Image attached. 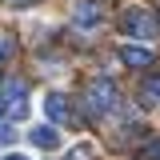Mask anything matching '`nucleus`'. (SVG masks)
Masks as SVG:
<instances>
[{"label":"nucleus","instance_id":"10","mask_svg":"<svg viewBox=\"0 0 160 160\" xmlns=\"http://www.w3.org/2000/svg\"><path fill=\"white\" fill-rule=\"evenodd\" d=\"M64 160H92V148H88V144H76L72 156H64Z\"/></svg>","mask_w":160,"mask_h":160},{"label":"nucleus","instance_id":"6","mask_svg":"<svg viewBox=\"0 0 160 160\" xmlns=\"http://www.w3.org/2000/svg\"><path fill=\"white\" fill-rule=\"evenodd\" d=\"M120 60L128 64V68H148L152 64V48H144V44H120Z\"/></svg>","mask_w":160,"mask_h":160},{"label":"nucleus","instance_id":"2","mask_svg":"<svg viewBox=\"0 0 160 160\" xmlns=\"http://www.w3.org/2000/svg\"><path fill=\"white\" fill-rule=\"evenodd\" d=\"M0 116L4 120H24L28 116V88L20 80L0 84Z\"/></svg>","mask_w":160,"mask_h":160},{"label":"nucleus","instance_id":"13","mask_svg":"<svg viewBox=\"0 0 160 160\" xmlns=\"http://www.w3.org/2000/svg\"><path fill=\"white\" fill-rule=\"evenodd\" d=\"M4 160H28V156H20V152H16V156H4Z\"/></svg>","mask_w":160,"mask_h":160},{"label":"nucleus","instance_id":"11","mask_svg":"<svg viewBox=\"0 0 160 160\" xmlns=\"http://www.w3.org/2000/svg\"><path fill=\"white\" fill-rule=\"evenodd\" d=\"M12 56V36H0V64Z\"/></svg>","mask_w":160,"mask_h":160},{"label":"nucleus","instance_id":"3","mask_svg":"<svg viewBox=\"0 0 160 160\" xmlns=\"http://www.w3.org/2000/svg\"><path fill=\"white\" fill-rule=\"evenodd\" d=\"M112 104H116V88H112L108 80L88 84V92H84V112H88L92 120H100L104 112H112Z\"/></svg>","mask_w":160,"mask_h":160},{"label":"nucleus","instance_id":"9","mask_svg":"<svg viewBox=\"0 0 160 160\" xmlns=\"http://www.w3.org/2000/svg\"><path fill=\"white\" fill-rule=\"evenodd\" d=\"M140 160H160V140H148L140 148Z\"/></svg>","mask_w":160,"mask_h":160},{"label":"nucleus","instance_id":"8","mask_svg":"<svg viewBox=\"0 0 160 160\" xmlns=\"http://www.w3.org/2000/svg\"><path fill=\"white\" fill-rule=\"evenodd\" d=\"M144 100H148V104H160V72L144 80Z\"/></svg>","mask_w":160,"mask_h":160},{"label":"nucleus","instance_id":"4","mask_svg":"<svg viewBox=\"0 0 160 160\" xmlns=\"http://www.w3.org/2000/svg\"><path fill=\"white\" fill-rule=\"evenodd\" d=\"M44 116L52 120V124L72 120V100L64 96V92H48V96H44Z\"/></svg>","mask_w":160,"mask_h":160},{"label":"nucleus","instance_id":"5","mask_svg":"<svg viewBox=\"0 0 160 160\" xmlns=\"http://www.w3.org/2000/svg\"><path fill=\"white\" fill-rule=\"evenodd\" d=\"M100 20H104L100 4H84V0H80L76 8H72V24H76L80 32H92V28H100Z\"/></svg>","mask_w":160,"mask_h":160},{"label":"nucleus","instance_id":"1","mask_svg":"<svg viewBox=\"0 0 160 160\" xmlns=\"http://www.w3.org/2000/svg\"><path fill=\"white\" fill-rule=\"evenodd\" d=\"M120 32L124 36H136V40H156L160 36V20L156 12H148L144 4H128L120 12Z\"/></svg>","mask_w":160,"mask_h":160},{"label":"nucleus","instance_id":"7","mask_svg":"<svg viewBox=\"0 0 160 160\" xmlns=\"http://www.w3.org/2000/svg\"><path fill=\"white\" fill-rule=\"evenodd\" d=\"M28 140H32L36 148H60V132H56V124H40V128H32V132H28Z\"/></svg>","mask_w":160,"mask_h":160},{"label":"nucleus","instance_id":"12","mask_svg":"<svg viewBox=\"0 0 160 160\" xmlns=\"http://www.w3.org/2000/svg\"><path fill=\"white\" fill-rule=\"evenodd\" d=\"M12 140H16V132H12L8 124H0V148H4V144H12Z\"/></svg>","mask_w":160,"mask_h":160}]
</instances>
